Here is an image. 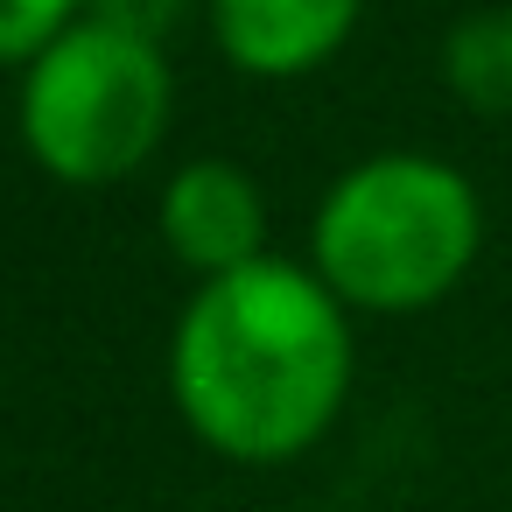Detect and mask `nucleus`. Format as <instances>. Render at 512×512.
I'll list each match as a JSON object with an SVG mask.
<instances>
[{
  "label": "nucleus",
  "instance_id": "nucleus-4",
  "mask_svg": "<svg viewBox=\"0 0 512 512\" xmlns=\"http://www.w3.org/2000/svg\"><path fill=\"white\" fill-rule=\"evenodd\" d=\"M155 225H162V246L176 253V267H190L197 281H225V274L267 260V197L225 155L183 162L162 183Z\"/></svg>",
  "mask_w": 512,
  "mask_h": 512
},
{
  "label": "nucleus",
  "instance_id": "nucleus-5",
  "mask_svg": "<svg viewBox=\"0 0 512 512\" xmlns=\"http://www.w3.org/2000/svg\"><path fill=\"white\" fill-rule=\"evenodd\" d=\"M365 15V0H204L218 57L246 78H309L323 71Z\"/></svg>",
  "mask_w": 512,
  "mask_h": 512
},
{
  "label": "nucleus",
  "instance_id": "nucleus-1",
  "mask_svg": "<svg viewBox=\"0 0 512 512\" xmlns=\"http://www.w3.org/2000/svg\"><path fill=\"white\" fill-rule=\"evenodd\" d=\"M351 309L309 260H253L197 281L169 330V393L183 428L225 463H295L351 400Z\"/></svg>",
  "mask_w": 512,
  "mask_h": 512
},
{
  "label": "nucleus",
  "instance_id": "nucleus-6",
  "mask_svg": "<svg viewBox=\"0 0 512 512\" xmlns=\"http://www.w3.org/2000/svg\"><path fill=\"white\" fill-rule=\"evenodd\" d=\"M442 85L477 120H512V8H477L449 29Z\"/></svg>",
  "mask_w": 512,
  "mask_h": 512
},
{
  "label": "nucleus",
  "instance_id": "nucleus-3",
  "mask_svg": "<svg viewBox=\"0 0 512 512\" xmlns=\"http://www.w3.org/2000/svg\"><path fill=\"white\" fill-rule=\"evenodd\" d=\"M176 113V71L155 43H134L106 22H71L29 71L15 99L22 148L43 176L71 190H106L148 169Z\"/></svg>",
  "mask_w": 512,
  "mask_h": 512
},
{
  "label": "nucleus",
  "instance_id": "nucleus-8",
  "mask_svg": "<svg viewBox=\"0 0 512 512\" xmlns=\"http://www.w3.org/2000/svg\"><path fill=\"white\" fill-rule=\"evenodd\" d=\"M85 15L106 22V29H120V36H134V43H155L162 50L183 29L190 0H85Z\"/></svg>",
  "mask_w": 512,
  "mask_h": 512
},
{
  "label": "nucleus",
  "instance_id": "nucleus-2",
  "mask_svg": "<svg viewBox=\"0 0 512 512\" xmlns=\"http://www.w3.org/2000/svg\"><path fill=\"white\" fill-rule=\"evenodd\" d=\"M484 246V204L463 169L421 148H386L351 162L316 218H309V267L344 309L414 316L442 302Z\"/></svg>",
  "mask_w": 512,
  "mask_h": 512
},
{
  "label": "nucleus",
  "instance_id": "nucleus-7",
  "mask_svg": "<svg viewBox=\"0 0 512 512\" xmlns=\"http://www.w3.org/2000/svg\"><path fill=\"white\" fill-rule=\"evenodd\" d=\"M71 22H85V0H0V64H36Z\"/></svg>",
  "mask_w": 512,
  "mask_h": 512
}]
</instances>
